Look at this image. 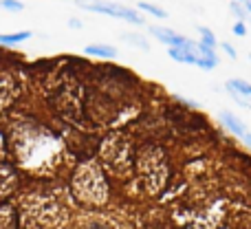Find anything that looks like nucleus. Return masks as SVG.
Here are the masks:
<instances>
[{"instance_id": "obj_1", "label": "nucleus", "mask_w": 251, "mask_h": 229, "mask_svg": "<svg viewBox=\"0 0 251 229\" xmlns=\"http://www.w3.org/2000/svg\"><path fill=\"white\" fill-rule=\"evenodd\" d=\"M71 187H73L75 199L86 207H101V205L108 203V181H106L101 165L95 161H84L75 168Z\"/></svg>"}, {"instance_id": "obj_2", "label": "nucleus", "mask_w": 251, "mask_h": 229, "mask_svg": "<svg viewBox=\"0 0 251 229\" xmlns=\"http://www.w3.org/2000/svg\"><path fill=\"white\" fill-rule=\"evenodd\" d=\"M139 172H141V181L146 183V190L150 194H156L161 187L165 185L170 170L165 165V154L161 148L150 146L139 154V163H137Z\"/></svg>"}, {"instance_id": "obj_3", "label": "nucleus", "mask_w": 251, "mask_h": 229, "mask_svg": "<svg viewBox=\"0 0 251 229\" xmlns=\"http://www.w3.org/2000/svg\"><path fill=\"white\" fill-rule=\"evenodd\" d=\"M77 4L86 11H95V13H104V16H113L119 20L132 22V25H143V16L137 9H130L126 4L119 2H110V0H77Z\"/></svg>"}, {"instance_id": "obj_4", "label": "nucleus", "mask_w": 251, "mask_h": 229, "mask_svg": "<svg viewBox=\"0 0 251 229\" xmlns=\"http://www.w3.org/2000/svg\"><path fill=\"white\" fill-rule=\"evenodd\" d=\"M225 91L229 93V97L238 106H245V108L251 110V84L249 82H245V79H227Z\"/></svg>"}, {"instance_id": "obj_5", "label": "nucleus", "mask_w": 251, "mask_h": 229, "mask_svg": "<svg viewBox=\"0 0 251 229\" xmlns=\"http://www.w3.org/2000/svg\"><path fill=\"white\" fill-rule=\"evenodd\" d=\"M150 33L154 35L161 44H168L170 49L172 47H190L192 44L190 38H185V35L176 33V31H172V29H168V26H150Z\"/></svg>"}, {"instance_id": "obj_6", "label": "nucleus", "mask_w": 251, "mask_h": 229, "mask_svg": "<svg viewBox=\"0 0 251 229\" xmlns=\"http://www.w3.org/2000/svg\"><path fill=\"white\" fill-rule=\"evenodd\" d=\"M221 121H223V126H225L229 132H234L238 139H243L247 146H251V132L247 130V126L243 124V119L240 117H236L234 113H221Z\"/></svg>"}, {"instance_id": "obj_7", "label": "nucleus", "mask_w": 251, "mask_h": 229, "mask_svg": "<svg viewBox=\"0 0 251 229\" xmlns=\"http://www.w3.org/2000/svg\"><path fill=\"white\" fill-rule=\"evenodd\" d=\"M18 95V84L16 79L9 73H0V113H2L7 106H11V102Z\"/></svg>"}, {"instance_id": "obj_8", "label": "nucleus", "mask_w": 251, "mask_h": 229, "mask_svg": "<svg viewBox=\"0 0 251 229\" xmlns=\"http://www.w3.org/2000/svg\"><path fill=\"white\" fill-rule=\"evenodd\" d=\"M16 183H18V174L11 165L2 163L0 161V199H4L7 194H11L16 190Z\"/></svg>"}, {"instance_id": "obj_9", "label": "nucleus", "mask_w": 251, "mask_h": 229, "mask_svg": "<svg viewBox=\"0 0 251 229\" xmlns=\"http://www.w3.org/2000/svg\"><path fill=\"white\" fill-rule=\"evenodd\" d=\"M168 53L174 62H181V64H196V42H192L190 47H172Z\"/></svg>"}, {"instance_id": "obj_10", "label": "nucleus", "mask_w": 251, "mask_h": 229, "mask_svg": "<svg viewBox=\"0 0 251 229\" xmlns=\"http://www.w3.org/2000/svg\"><path fill=\"white\" fill-rule=\"evenodd\" d=\"M20 225V216H18L16 207L9 203L0 205V229H18Z\"/></svg>"}, {"instance_id": "obj_11", "label": "nucleus", "mask_w": 251, "mask_h": 229, "mask_svg": "<svg viewBox=\"0 0 251 229\" xmlns=\"http://www.w3.org/2000/svg\"><path fill=\"white\" fill-rule=\"evenodd\" d=\"M84 53L93 57H101V60H113V57L119 55V51L115 47H110V44H88L84 49Z\"/></svg>"}, {"instance_id": "obj_12", "label": "nucleus", "mask_w": 251, "mask_h": 229, "mask_svg": "<svg viewBox=\"0 0 251 229\" xmlns=\"http://www.w3.org/2000/svg\"><path fill=\"white\" fill-rule=\"evenodd\" d=\"M31 31H16V33H0V47H16L31 38Z\"/></svg>"}, {"instance_id": "obj_13", "label": "nucleus", "mask_w": 251, "mask_h": 229, "mask_svg": "<svg viewBox=\"0 0 251 229\" xmlns=\"http://www.w3.org/2000/svg\"><path fill=\"white\" fill-rule=\"evenodd\" d=\"M199 33H201V44H205V47H209V49L218 47L216 35H214L212 29H207V26H199Z\"/></svg>"}, {"instance_id": "obj_14", "label": "nucleus", "mask_w": 251, "mask_h": 229, "mask_svg": "<svg viewBox=\"0 0 251 229\" xmlns=\"http://www.w3.org/2000/svg\"><path fill=\"white\" fill-rule=\"evenodd\" d=\"M137 7L141 9V11H146V13H150V16H154V18H165V16H168V11H165V9L156 7V4H152V2H139Z\"/></svg>"}, {"instance_id": "obj_15", "label": "nucleus", "mask_w": 251, "mask_h": 229, "mask_svg": "<svg viewBox=\"0 0 251 229\" xmlns=\"http://www.w3.org/2000/svg\"><path fill=\"white\" fill-rule=\"evenodd\" d=\"M124 40L128 44H132V47H139V49H143V51H148V42H146V38H143V35H139V33H124Z\"/></svg>"}, {"instance_id": "obj_16", "label": "nucleus", "mask_w": 251, "mask_h": 229, "mask_svg": "<svg viewBox=\"0 0 251 229\" xmlns=\"http://www.w3.org/2000/svg\"><path fill=\"white\" fill-rule=\"evenodd\" d=\"M229 9H231V13H234V16L238 18L240 22L247 20L249 13H247V9H245V4H243V2H231V4H229Z\"/></svg>"}, {"instance_id": "obj_17", "label": "nucleus", "mask_w": 251, "mask_h": 229, "mask_svg": "<svg viewBox=\"0 0 251 229\" xmlns=\"http://www.w3.org/2000/svg\"><path fill=\"white\" fill-rule=\"evenodd\" d=\"M0 7H4L7 9V11H22V9H25V4L20 2V0H0Z\"/></svg>"}, {"instance_id": "obj_18", "label": "nucleus", "mask_w": 251, "mask_h": 229, "mask_svg": "<svg viewBox=\"0 0 251 229\" xmlns=\"http://www.w3.org/2000/svg\"><path fill=\"white\" fill-rule=\"evenodd\" d=\"M221 49H223V51H225V53H227V55H229V57H231V60H236V55H238V53H236V49H234V47H231V44H229V42H221Z\"/></svg>"}, {"instance_id": "obj_19", "label": "nucleus", "mask_w": 251, "mask_h": 229, "mask_svg": "<svg viewBox=\"0 0 251 229\" xmlns=\"http://www.w3.org/2000/svg\"><path fill=\"white\" fill-rule=\"evenodd\" d=\"M231 31H234V33L236 35H240V38H243V35H247V26H245V22H236V25H234V29H231Z\"/></svg>"}, {"instance_id": "obj_20", "label": "nucleus", "mask_w": 251, "mask_h": 229, "mask_svg": "<svg viewBox=\"0 0 251 229\" xmlns=\"http://www.w3.org/2000/svg\"><path fill=\"white\" fill-rule=\"evenodd\" d=\"M69 26H71V29H82V22H79L77 18H71V20H69Z\"/></svg>"}, {"instance_id": "obj_21", "label": "nucleus", "mask_w": 251, "mask_h": 229, "mask_svg": "<svg viewBox=\"0 0 251 229\" xmlns=\"http://www.w3.org/2000/svg\"><path fill=\"white\" fill-rule=\"evenodd\" d=\"M245 9H247V13H251V0H245Z\"/></svg>"}, {"instance_id": "obj_22", "label": "nucleus", "mask_w": 251, "mask_h": 229, "mask_svg": "<svg viewBox=\"0 0 251 229\" xmlns=\"http://www.w3.org/2000/svg\"><path fill=\"white\" fill-rule=\"evenodd\" d=\"M234 2H245V0H234Z\"/></svg>"}, {"instance_id": "obj_23", "label": "nucleus", "mask_w": 251, "mask_h": 229, "mask_svg": "<svg viewBox=\"0 0 251 229\" xmlns=\"http://www.w3.org/2000/svg\"><path fill=\"white\" fill-rule=\"evenodd\" d=\"M249 57H251V55H249Z\"/></svg>"}]
</instances>
